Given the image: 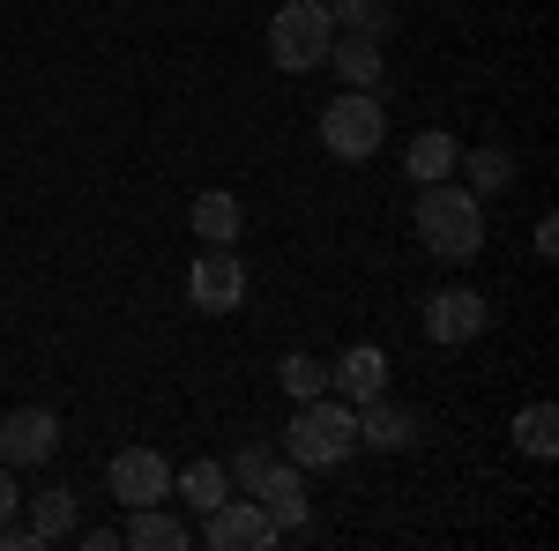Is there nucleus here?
I'll return each instance as SVG.
<instances>
[{
	"label": "nucleus",
	"instance_id": "obj_16",
	"mask_svg": "<svg viewBox=\"0 0 559 551\" xmlns=\"http://www.w3.org/2000/svg\"><path fill=\"white\" fill-rule=\"evenodd\" d=\"M173 492H179V500H187V507H194V514H210L216 500H231V469H224V463H210V455H202V463L173 469Z\"/></svg>",
	"mask_w": 559,
	"mask_h": 551
},
{
	"label": "nucleus",
	"instance_id": "obj_4",
	"mask_svg": "<svg viewBox=\"0 0 559 551\" xmlns=\"http://www.w3.org/2000/svg\"><path fill=\"white\" fill-rule=\"evenodd\" d=\"M321 142H329V157H344V165H366V157H373V149L388 142L381 89H344V97L321 112Z\"/></svg>",
	"mask_w": 559,
	"mask_h": 551
},
{
	"label": "nucleus",
	"instance_id": "obj_10",
	"mask_svg": "<svg viewBox=\"0 0 559 551\" xmlns=\"http://www.w3.org/2000/svg\"><path fill=\"white\" fill-rule=\"evenodd\" d=\"M426 336L432 343H477L485 336V298L471 284H448V291L426 298Z\"/></svg>",
	"mask_w": 559,
	"mask_h": 551
},
{
	"label": "nucleus",
	"instance_id": "obj_15",
	"mask_svg": "<svg viewBox=\"0 0 559 551\" xmlns=\"http://www.w3.org/2000/svg\"><path fill=\"white\" fill-rule=\"evenodd\" d=\"M31 537H38V544H68V537H75V492H68V484H38V500H31Z\"/></svg>",
	"mask_w": 559,
	"mask_h": 551
},
{
	"label": "nucleus",
	"instance_id": "obj_13",
	"mask_svg": "<svg viewBox=\"0 0 559 551\" xmlns=\"http://www.w3.org/2000/svg\"><path fill=\"white\" fill-rule=\"evenodd\" d=\"M194 239L202 247H231L239 239V224H247V209H239V194H224V187H210V194H194Z\"/></svg>",
	"mask_w": 559,
	"mask_h": 551
},
{
	"label": "nucleus",
	"instance_id": "obj_14",
	"mask_svg": "<svg viewBox=\"0 0 559 551\" xmlns=\"http://www.w3.org/2000/svg\"><path fill=\"white\" fill-rule=\"evenodd\" d=\"M128 537V551H187L194 544V529L179 522V514H165V507H134V522L120 529Z\"/></svg>",
	"mask_w": 559,
	"mask_h": 551
},
{
	"label": "nucleus",
	"instance_id": "obj_3",
	"mask_svg": "<svg viewBox=\"0 0 559 551\" xmlns=\"http://www.w3.org/2000/svg\"><path fill=\"white\" fill-rule=\"evenodd\" d=\"M329 45H336V15H329L321 0H284V8H276V23H269V60H276L284 75H313V68L329 60Z\"/></svg>",
	"mask_w": 559,
	"mask_h": 551
},
{
	"label": "nucleus",
	"instance_id": "obj_22",
	"mask_svg": "<svg viewBox=\"0 0 559 551\" xmlns=\"http://www.w3.org/2000/svg\"><path fill=\"white\" fill-rule=\"evenodd\" d=\"M276 381H284L292 403H306V395H329V366H321V358H306V350H292V358L276 366Z\"/></svg>",
	"mask_w": 559,
	"mask_h": 551
},
{
	"label": "nucleus",
	"instance_id": "obj_11",
	"mask_svg": "<svg viewBox=\"0 0 559 551\" xmlns=\"http://www.w3.org/2000/svg\"><path fill=\"white\" fill-rule=\"evenodd\" d=\"M358 447L403 455V447H418V418H411L403 403H388V395H366V403H358Z\"/></svg>",
	"mask_w": 559,
	"mask_h": 551
},
{
	"label": "nucleus",
	"instance_id": "obj_9",
	"mask_svg": "<svg viewBox=\"0 0 559 551\" xmlns=\"http://www.w3.org/2000/svg\"><path fill=\"white\" fill-rule=\"evenodd\" d=\"M261 514L276 522V537H306V469L299 463H269L254 484Z\"/></svg>",
	"mask_w": 559,
	"mask_h": 551
},
{
	"label": "nucleus",
	"instance_id": "obj_19",
	"mask_svg": "<svg viewBox=\"0 0 559 551\" xmlns=\"http://www.w3.org/2000/svg\"><path fill=\"white\" fill-rule=\"evenodd\" d=\"M336 23H344L350 38H373V45H388V31H395V0H321Z\"/></svg>",
	"mask_w": 559,
	"mask_h": 551
},
{
	"label": "nucleus",
	"instance_id": "obj_24",
	"mask_svg": "<svg viewBox=\"0 0 559 551\" xmlns=\"http://www.w3.org/2000/svg\"><path fill=\"white\" fill-rule=\"evenodd\" d=\"M75 544L83 551H128V537L120 529H75Z\"/></svg>",
	"mask_w": 559,
	"mask_h": 551
},
{
	"label": "nucleus",
	"instance_id": "obj_17",
	"mask_svg": "<svg viewBox=\"0 0 559 551\" xmlns=\"http://www.w3.org/2000/svg\"><path fill=\"white\" fill-rule=\"evenodd\" d=\"M455 165H463V179H471L477 202L500 194V187H515V149H500V142H477L471 157H455Z\"/></svg>",
	"mask_w": 559,
	"mask_h": 551
},
{
	"label": "nucleus",
	"instance_id": "obj_20",
	"mask_svg": "<svg viewBox=\"0 0 559 551\" xmlns=\"http://www.w3.org/2000/svg\"><path fill=\"white\" fill-rule=\"evenodd\" d=\"M329 60H336V75H344L350 89H381V45L373 38H350L344 31V38L329 45Z\"/></svg>",
	"mask_w": 559,
	"mask_h": 551
},
{
	"label": "nucleus",
	"instance_id": "obj_21",
	"mask_svg": "<svg viewBox=\"0 0 559 551\" xmlns=\"http://www.w3.org/2000/svg\"><path fill=\"white\" fill-rule=\"evenodd\" d=\"M455 157H463V149H455V134L426 128L418 142H411V179H418V187H432V179H455Z\"/></svg>",
	"mask_w": 559,
	"mask_h": 551
},
{
	"label": "nucleus",
	"instance_id": "obj_23",
	"mask_svg": "<svg viewBox=\"0 0 559 551\" xmlns=\"http://www.w3.org/2000/svg\"><path fill=\"white\" fill-rule=\"evenodd\" d=\"M269 463H276V447H269V440H247V447H239V455H231L224 469H231V484H247V492H254Z\"/></svg>",
	"mask_w": 559,
	"mask_h": 551
},
{
	"label": "nucleus",
	"instance_id": "obj_7",
	"mask_svg": "<svg viewBox=\"0 0 559 551\" xmlns=\"http://www.w3.org/2000/svg\"><path fill=\"white\" fill-rule=\"evenodd\" d=\"M239 298H247L239 254H231V247H202V261L187 268V306H194V313H231Z\"/></svg>",
	"mask_w": 559,
	"mask_h": 551
},
{
	"label": "nucleus",
	"instance_id": "obj_2",
	"mask_svg": "<svg viewBox=\"0 0 559 551\" xmlns=\"http://www.w3.org/2000/svg\"><path fill=\"white\" fill-rule=\"evenodd\" d=\"M418 239L432 261H471L485 247V202L455 179H432L418 187Z\"/></svg>",
	"mask_w": 559,
	"mask_h": 551
},
{
	"label": "nucleus",
	"instance_id": "obj_12",
	"mask_svg": "<svg viewBox=\"0 0 559 551\" xmlns=\"http://www.w3.org/2000/svg\"><path fill=\"white\" fill-rule=\"evenodd\" d=\"M381 381H388V358L373 350V343H350L344 358L329 366V387H336V395H350V403H366V395H381Z\"/></svg>",
	"mask_w": 559,
	"mask_h": 551
},
{
	"label": "nucleus",
	"instance_id": "obj_5",
	"mask_svg": "<svg viewBox=\"0 0 559 551\" xmlns=\"http://www.w3.org/2000/svg\"><path fill=\"white\" fill-rule=\"evenodd\" d=\"M194 544L210 551H269L276 544V522L261 514V500H216L202 514V529H194Z\"/></svg>",
	"mask_w": 559,
	"mask_h": 551
},
{
	"label": "nucleus",
	"instance_id": "obj_6",
	"mask_svg": "<svg viewBox=\"0 0 559 551\" xmlns=\"http://www.w3.org/2000/svg\"><path fill=\"white\" fill-rule=\"evenodd\" d=\"M105 484H112L120 507H165L173 500V463L157 447H120L112 469H105Z\"/></svg>",
	"mask_w": 559,
	"mask_h": 551
},
{
	"label": "nucleus",
	"instance_id": "obj_25",
	"mask_svg": "<svg viewBox=\"0 0 559 551\" xmlns=\"http://www.w3.org/2000/svg\"><path fill=\"white\" fill-rule=\"evenodd\" d=\"M15 500H23V492H15V469L0 463V522H15Z\"/></svg>",
	"mask_w": 559,
	"mask_h": 551
},
{
	"label": "nucleus",
	"instance_id": "obj_8",
	"mask_svg": "<svg viewBox=\"0 0 559 551\" xmlns=\"http://www.w3.org/2000/svg\"><path fill=\"white\" fill-rule=\"evenodd\" d=\"M60 455V418L52 410H8L0 418V463L8 469H38Z\"/></svg>",
	"mask_w": 559,
	"mask_h": 551
},
{
	"label": "nucleus",
	"instance_id": "obj_1",
	"mask_svg": "<svg viewBox=\"0 0 559 551\" xmlns=\"http://www.w3.org/2000/svg\"><path fill=\"white\" fill-rule=\"evenodd\" d=\"M358 455V410L336 395H306L284 424V463L299 469H344Z\"/></svg>",
	"mask_w": 559,
	"mask_h": 551
},
{
	"label": "nucleus",
	"instance_id": "obj_18",
	"mask_svg": "<svg viewBox=\"0 0 559 551\" xmlns=\"http://www.w3.org/2000/svg\"><path fill=\"white\" fill-rule=\"evenodd\" d=\"M515 447L530 455V463H552L559 455V410L552 403H522L515 410Z\"/></svg>",
	"mask_w": 559,
	"mask_h": 551
}]
</instances>
